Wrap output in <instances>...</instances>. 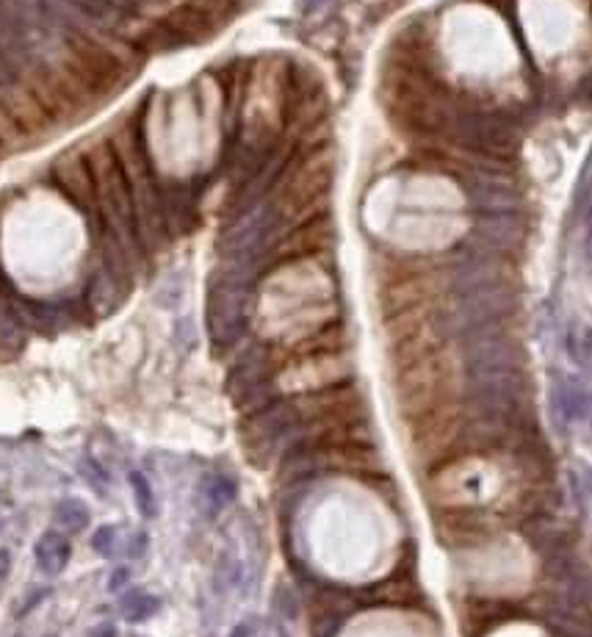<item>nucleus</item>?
Wrapping results in <instances>:
<instances>
[{"instance_id": "f257e3e1", "label": "nucleus", "mask_w": 592, "mask_h": 637, "mask_svg": "<svg viewBox=\"0 0 592 637\" xmlns=\"http://www.w3.org/2000/svg\"><path fill=\"white\" fill-rule=\"evenodd\" d=\"M83 161L89 167L92 183L97 194V214H100V228L106 230L111 239L122 247L128 255L131 266L144 253L136 233V211H133V197L128 178L122 172L114 147L106 139H95L83 150Z\"/></svg>"}, {"instance_id": "f03ea898", "label": "nucleus", "mask_w": 592, "mask_h": 637, "mask_svg": "<svg viewBox=\"0 0 592 637\" xmlns=\"http://www.w3.org/2000/svg\"><path fill=\"white\" fill-rule=\"evenodd\" d=\"M460 383V358L446 344V347L429 352L427 358L396 372L393 377L396 410L410 424L429 410L460 399Z\"/></svg>"}, {"instance_id": "7ed1b4c3", "label": "nucleus", "mask_w": 592, "mask_h": 637, "mask_svg": "<svg viewBox=\"0 0 592 637\" xmlns=\"http://www.w3.org/2000/svg\"><path fill=\"white\" fill-rule=\"evenodd\" d=\"M332 172H335V156L327 145L316 147L296 164V169L288 175V181L277 194V214L288 228H294L316 214H324V205L330 197Z\"/></svg>"}, {"instance_id": "20e7f679", "label": "nucleus", "mask_w": 592, "mask_h": 637, "mask_svg": "<svg viewBox=\"0 0 592 637\" xmlns=\"http://www.w3.org/2000/svg\"><path fill=\"white\" fill-rule=\"evenodd\" d=\"M465 421H468V410L460 399L410 421V446H413V463H418V469L435 474L454 460H462Z\"/></svg>"}, {"instance_id": "39448f33", "label": "nucleus", "mask_w": 592, "mask_h": 637, "mask_svg": "<svg viewBox=\"0 0 592 637\" xmlns=\"http://www.w3.org/2000/svg\"><path fill=\"white\" fill-rule=\"evenodd\" d=\"M285 408L294 424H344L368 416L363 391L352 380L299 391L285 402Z\"/></svg>"}, {"instance_id": "423d86ee", "label": "nucleus", "mask_w": 592, "mask_h": 637, "mask_svg": "<svg viewBox=\"0 0 592 637\" xmlns=\"http://www.w3.org/2000/svg\"><path fill=\"white\" fill-rule=\"evenodd\" d=\"M449 286V272H443L440 266L421 269V272L396 277V280H385L382 289H379V311H382V319H391L396 313L410 311V308L438 305L443 300V294L449 291Z\"/></svg>"}, {"instance_id": "0eeeda50", "label": "nucleus", "mask_w": 592, "mask_h": 637, "mask_svg": "<svg viewBox=\"0 0 592 637\" xmlns=\"http://www.w3.org/2000/svg\"><path fill=\"white\" fill-rule=\"evenodd\" d=\"M496 513L490 507H435L432 521H435V535L440 541L451 546V549H468V546H479L490 538L493 524H496Z\"/></svg>"}, {"instance_id": "6e6552de", "label": "nucleus", "mask_w": 592, "mask_h": 637, "mask_svg": "<svg viewBox=\"0 0 592 637\" xmlns=\"http://www.w3.org/2000/svg\"><path fill=\"white\" fill-rule=\"evenodd\" d=\"M332 241H335V225H332L330 214L327 211L316 214V217L294 225L283 239L277 241V247H274V266L316 258V255L330 250Z\"/></svg>"}, {"instance_id": "1a4fd4ad", "label": "nucleus", "mask_w": 592, "mask_h": 637, "mask_svg": "<svg viewBox=\"0 0 592 637\" xmlns=\"http://www.w3.org/2000/svg\"><path fill=\"white\" fill-rule=\"evenodd\" d=\"M346 349V327L341 322L332 325H321L310 330L305 336L294 338L291 344L269 352V361L283 363V369L296 366L305 361H319V358H330V355H341Z\"/></svg>"}, {"instance_id": "9d476101", "label": "nucleus", "mask_w": 592, "mask_h": 637, "mask_svg": "<svg viewBox=\"0 0 592 637\" xmlns=\"http://www.w3.org/2000/svg\"><path fill=\"white\" fill-rule=\"evenodd\" d=\"M53 181L59 186L64 197L70 200L83 217L89 219L92 225H100V214H97V194L95 183H92V175H89V167L83 161L81 150H72V153H64L61 158H56L53 164Z\"/></svg>"}, {"instance_id": "9b49d317", "label": "nucleus", "mask_w": 592, "mask_h": 637, "mask_svg": "<svg viewBox=\"0 0 592 637\" xmlns=\"http://www.w3.org/2000/svg\"><path fill=\"white\" fill-rule=\"evenodd\" d=\"M0 106L9 114V120L17 125V131L23 133L25 142H34V139H45L50 131H53V122L42 111V106L36 103L34 95L23 86V81L17 78L12 84L0 86Z\"/></svg>"}, {"instance_id": "f8f14e48", "label": "nucleus", "mask_w": 592, "mask_h": 637, "mask_svg": "<svg viewBox=\"0 0 592 637\" xmlns=\"http://www.w3.org/2000/svg\"><path fill=\"white\" fill-rule=\"evenodd\" d=\"M523 538L529 541V546H532L540 557L576 549V541H579L576 529L565 527V524L557 521V516L548 513V510L523 518Z\"/></svg>"}, {"instance_id": "ddd939ff", "label": "nucleus", "mask_w": 592, "mask_h": 637, "mask_svg": "<svg viewBox=\"0 0 592 637\" xmlns=\"http://www.w3.org/2000/svg\"><path fill=\"white\" fill-rule=\"evenodd\" d=\"M515 615H518V607L512 601L468 596L462 601V632H465V637H485L496 626L507 624Z\"/></svg>"}, {"instance_id": "4468645a", "label": "nucleus", "mask_w": 592, "mask_h": 637, "mask_svg": "<svg viewBox=\"0 0 592 637\" xmlns=\"http://www.w3.org/2000/svg\"><path fill=\"white\" fill-rule=\"evenodd\" d=\"M155 23H161L166 31H172L175 37H180V42H186V39H191V42H208L219 31V25L214 20H208L205 14L191 9L189 3H180V6L166 9L164 14L155 17Z\"/></svg>"}, {"instance_id": "2eb2a0df", "label": "nucleus", "mask_w": 592, "mask_h": 637, "mask_svg": "<svg viewBox=\"0 0 592 637\" xmlns=\"http://www.w3.org/2000/svg\"><path fill=\"white\" fill-rule=\"evenodd\" d=\"M34 557H36V565H39V571L45 574V577H59L61 571L70 565V557H72V543L70 538L59 532V529H48L34 546Z\"/></svg>"}, {"instance_id": "dca6fc26", "label": "nucleus", "mask_w": 592, "mask_h": 637, "mask_svg": "<svg viewBox=\"0 0 592 637\" xmlns=\"http://www.w3.org/2000/svg\"><path fill=\"white\" fill-rule=\"evenodd\" d=\"M371 604H385V607H415L424 601V593L418 588V582L413 577H388L382 579L379 585L368 590Z\"/></svg>"}, {"instance_id": "f3484780", "label": "nucleus", "mask_w": 592, "mask_h": 637, "mask_svg": "<svg viewBox=\"0 0 592 637\" xmlns=\"http://www.w3.org/2000/svg\"><path fill=\"white\" fill-rule=\"evenodd\" d=\"M53 524L64 535H78V532L89 527V510H86L81 499H61L56 510H53Z\"/></svg>"}, {"instance_id": "a211bd4d", "label": "nucleus", "mask_w": 592, "mask_h": 637, "mask_svg": "<svg viewBox=\"0 0 592 637\" xmlns=\"http://www.w3.org/2000/svg\"><path fill=\"white\" fill-rule=\"evenodd\" d=\"M119 610H122L128 624H142L161 610V599L142 593V590H133V593H125V599L119 601Z\"/></svg>"}, {"instance_id": "6ab92c4d", "label": "nucleus", "mask_w": 592, "mask_h": 637, "mask_svg": "<svg viewBox=\"0 0 592 637\" xmlns=\"http://www.w3.org/2000/svg\"><path fill=\"white\" fill-rule=\"evenodd\" d=\"M191 9H197L200 14H205L208 20H214L219 28L233 17L236 12V3L233 0H186Z\"/></svg>"}, {"instance_id": "aec40b11", "label": "nucleus", "mask_w": 592, "mask_h": 637, "mask_svg": "<svg viewBox=\"0 0 592 637\" xmlns=\"http://www.w3.org/2000/svg\"><path fill=\"white\" fill-rule=\"evenodd\" d=\"M131 485H133V496H136V507L144 518L155 516V496L153 488H150V480L144 477L142 471H131Z\"/></svg>"}, {"instance_id": "412c9836", "label": "nucleus", "mask_w": 592, "mask_h": 637, "mask_svg": "<svg viewBox=\"0 0 592 637\" xmlns=\"http://www.w3.org/2000/svg\"><path fill=\"white\" fill-rule=\"evenodd\" d=\"M92 549L103 557H114L117 554V527L114 524L97 527V532L92 535Z\"/></svg>"}, {"instance_id": "4be33fe9", "label": "nucleus", "mask_w": 592, "mask_h": 637, "mask_svg": "<svg viewBox=\"0 0 592 637\" xmlns=\"http://www.w3.org/2000/svg\"><path fill=\"white\" fill-rule=\"evenodd\" d=\"M0 145L9 147V150H20L25 145L23 133L17 131V125L9 120V114L3 111V106H0Z\"/></svg>"}, {"instance_id": "5701e85b", "label": "nucleus", "mask_w": 592, "mask_h": 637, "mask_svg": "<svg viewBox=\"0 0 592 637\" xmlns=\"http://www.w3.org/2000/svg\"><path fill=\"white\" fill-rule=\"evenodd\" d=\"M205 493H208V499H211V507H214V510H219L225 502H230V499L236 496V491H233V482L222 480V477H214V480L208 482Z\"/></svg>"}, {"instance_id": "b1692460", "label": "nucleus", "mask_w": 592, "mask_h": 637, "mask_svg": "<svg viewBox=\"0 0 592 637\" xmlns=\"http://www.w3.org/2000/svg\"><path fill=\"white\" fill-rule=\"evenodd\" d=\"M128 579H131V571H128V568L122 565V568H117V571L111 574V582H108V590H111V593H117L119 588H125V585H128Z\"/></svg>"}, {"instance_id": "393cba45", "label": "nucleus", "mask_w": 592, "mask_h": 637, "mask_svg": "<svg viewBox=\"0 0 592 637\" xmlns=\"http://www.w3.org/2000/svg\"><path fill=\"white\" fill-rule=\"evenodd\" d=\"M9 571H12V552L0 549V582L9 577Z\"/></svg>"}, {"instance_id": "a878e982", "label": "nucleus", "mask_w": 592, "mask_h": 637, "mask_svg": "<svg viewBox=\"0 0 592 637\" xmlns=\"http://www.w3.org/2000/svg\"><path fill=\"white\" fill-rule=\"evenodd\" d=\"M92 637H117V626L114 624H100L92 629Z\"/></svg>"}, {"instance_id": "bb28decb", "label": "nucleus", "mask_w": 592, "mask_h": 637, "mask_svg": "<svg viewBox=\"0 0 592 637\" xmlns=\"http://www.w3.org/2000/svg\"><path fill=\"white\" fill-rule=\"evenodd\" d=\"M230 637H252V624H238L233 632H230Z\"/></svg>"}, {"instance_id": "cd10ccee", "label": "nucleus", "mask_w": 592, "mask_h": 637, "mask_svg": "<svg viewBox=\"0 0 592 637\" xmlns=\"http://www.w3.org/2000/svg\"><path fill=\"white\" fill-rule=\"evenodd\" d=\"M0 150H3V145H0Z\"/></svg>"}]
</instances>
